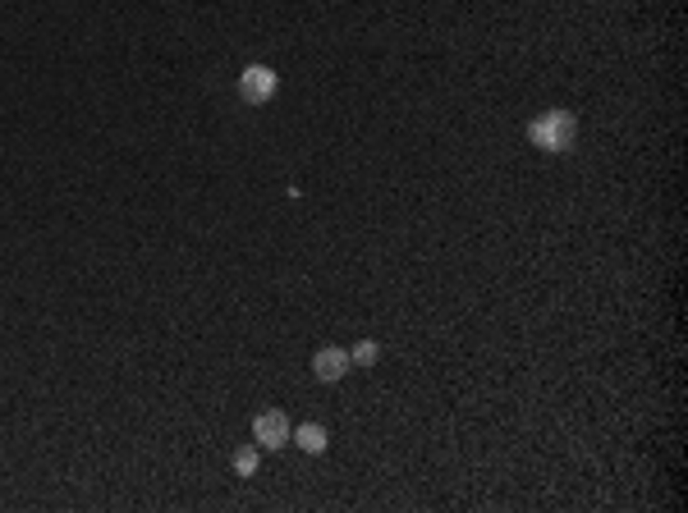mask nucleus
I'll return each mask as SVG.
<instances>
[{
	"mask_svg": "<svg viewBox=\"0 0 688 513\" xmlns=\"http://www.w3.org/2000/svg\"><path fill=\"white\" fill-rule=\"evenodd\" d=\"M528 138L541 152H569L573 138H579V119H573L569 110H546V115H537L528 124Z\"/></svg>",
	"mask_w": 688,
	"mask_h": 513,
	"instance_id": "nucleus-1",
	"label": "nucleus"
},
{
	"mask_svg": "<svg viewBox=\"0 0 688 513\" xmlns=\"http://www.w3.org/2000/svg\"><path fill=\"white\" fill-rule=\"evenodd\" d=\"M289 436H294V427H289V417L280 408H267V413L253 417V445L258 449H285Z\"/></svg>",
	"mask_w": 688,
	"mask_h": 513,
	"instance_id": "nucleus-2",
	"label": "nucleus"
},
{
	"mask_svg": "<svg viewBox=\"0 0 688 513\" xmlns=\"http://www.w3.org/2000/svg\"><path fill=\"white\" fill-rule=\"evenodd\" d=\"M239 96H244L248 106L271 101V96H276V69H267V65H248V69L239 74Z\"/></svg>",
	"mask_w": 688,
	"mask_h": 513,
	"instance_id": "nucleus-3",
	"label": "nucleus"
},
{
	"mask_svg": "<svg viewBox=\"0 0 688 513\" xmlns=\"http://www.w3.org/2000/svg\"><path fill=\"white\" fill-rule=\"evenodd\" d=\"M344 371H349V353H344V348H317V357H312V376L317 380H339Z\"/></svg>",
	"mask_w": 688,
	"mask_h": 513,
	"instance_id": "nucleus-4",
	"label": "nucleus"
},
{
	"mask_svg": "<svg viewBox=\"0 0 688 513\" xmlns=\"http://www.w3.org/2000/svg\"><path fill=\"white\" fill-rule=\"evenodd\" d=\"M289 440H294V445H298L303 454H321V449L330 445V436H326V427H317V422H303V427H298V431H294Z\"/></svg>",
	"mask_w": 688,
	"mask_h": 513,
	"instance_id": "nucleus-5",
	"label": "nucleus"
},
{
	"mask_svg": "<svg viewBox=\"0 0 688 513\" xmlns=\"http://www.w3.org/2000/svg\"><path fill=\"white\" fill-rule=\"evenodd\" d=\"M377 357H381V348H377L372 339H359V344L349 348V362H359V367H372Z\"/></svg>",
	"mask_w": 688,
	"mask_h": 513,
	"instance_id": "nucleus-6",
	"label": "nucleus"
},
{
	"mask_svg": "<svg viewBox=\"0 0 688 513\" xmlns=\"http://www.w3.org/2000/svg\"><path fill=\"white\" fill-rule=\"evenodd\" d=\"M235 472H239V477H253V472H258V445L235 449Z\"/></svg>",
	"mask_w": 688,
	"mask_h": 513,
	"instance_id": "nucleus-7",
	"label": "nucleus"
}]
</instances>
